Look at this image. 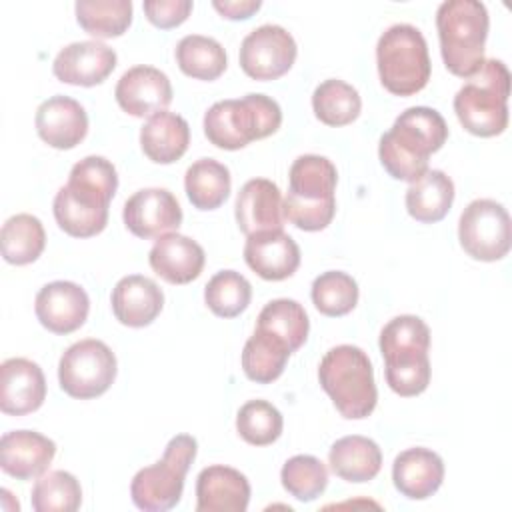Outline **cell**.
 I'll list each match as a JSON object with an SVG mask.
<instances>
[{
    "label": "cell",
    "mask_w": 512,
    "mask_h": 512,
    "mask_svg": "<svg viewBox=\"0 0 512 512\" xmlns=\"http://www.w3.org/2000/svg\"><path fill=\"white\" fill-rule=\"evenodd\" d=\"M118 188V174L104 156H86L70 170L66 186L54 196V218L74 238L100 234L108 224V206Z\"/></svg>",
    "instance_id": "obj_1"
},
{
    "label": "cell",
    "mask_w": 512,
    "mask_h": 512,
    "mask_svg": "<svg viewBox=\"0 0 512 512\" xmlns=\"http://www.w3.org/2000/svg\"><path fill=\"white\" fill-rule=\"evenodd\" d=\"M448 140V126L442 114L428 106L406 108L382 134L378 156L384 170L404 182H416L428 170L430 154Z\"/></svg>",
    "instance_id": "obj_2"
},
{
    "label": "cell",
    "mask_w": 512,
    "mask_h": 512,
    "mask_svg": "<svg viewBox=\"0 0 512 512\" xmlns=\"http://www.w3.org/2000/svg\"><path fill=\"white\" fill-rule=\"evenodd\" d=\"M380 352L386 364V382L398 396L422 394L430 384V328L412 314L392 318L380 332Z\"/></svg>",
    "instance_id": "obj_3"
},
{
    "label": "cell",
    "mask_w": 512,
    "mask_h": 512,
    "mask_svg": "<svg viewBox=\"0 0 512 512\" xmlns=\"http://www.w3.org/2000/svg\"><path fill=\"white\" fill-rule=\"evenodd\" d=\"M288 182L282 200L284 220L306 232L324 230L336 214L338 172L332 160L318 154L298 156L290 166Z\"/></svg>",
    "instance_id": "obj_4"
},
{
    "label": "cell",
    "mask_w": 512,
    "mask_h": 512,
    "mask_svg": "<svg viewBox=\"0 0 512 512\" xmlns=\"http://www.w3.org/2000/svg\"><path fill=\"white\" fill-rule=\"evenodd\" d=\"M318 380L340 416L348 420H362L376 408L378 390L372 362L358 346L340 344L330 348L320 360Z\"/></svg>",
    "instance_id": "obj_5"
},
{
    "label": "cell",
    "mask_w": 512,
    "mask_h": 512,
    "mask_svg": "<svg viewBox=\"0 0 512 512\" xmlns=\"http://www.w3.org/2000/svg\"><path fill=\"white\" fill-rule=\"evenodd\" d=\"M488 10L478 0H446L436 10L440 54L446 68L460 78L478 72L488 36Z\"/></svg>",
    "instance_id": "obj_6"
},
{
    "label": "cell",
    "mask_w": 512,
    "mask_h": 512,
    "mask_svg": "<svg viewBox=\"0 0 512 512\" xmlns=\"http://www.w3.org/2000/svg\"><path fill=\"white\" fill-rule=\"evenodd\" d=\"M510 72L502 60L488 58L476 74L466 78L454 96V112L474 136H498L508 126Z\"/></svg>",
    "instance_id": "obj_7"
},
{
    "label": "cell",
    "mask_w": 512,
    "mask_h": 512,
    "mask_svg": "<svg viewBox=\"0 0 512 512\" xmlns=\"http://www.w3.org/2000/svg\"><path fill=\"white\" fill-rule=\"evenodd\" d=\"M282 124L278 102L266 94H246L240 100H220L204 114L206 138L222 150H240L274 134Z\"/></svg>",
    "instance_id": "obj_8"
},
{
    "label": "cell",
    "mask_w": 512,
    "mask_h": 512,
    "mask_svg": "<svg viewBox=\"0 0 512 512\" xmlns=\"http://www.w3.org/2000/svg\"><path fill=\"white\" fill-rule=\"evenodd\" d=\"M376 64L382 86L396 96L420 92L432 72L428 44L412 24H394L376 44Z\"/></svg>",
    "instance_id": "obj_9"
},
{
    "label": "cell",
    "mask_w": 512,
    "mask_h": 512,
    "mask_svg": "<svg viewBox=\"0 0 512 512\" xmlns=\"http://www.w3.org/2000/svg\"><path fill=\"white\" fill-rule=\"evenodd\" d=\"M198 452V442L190 434H178L166 444L162 460L140 468L130 484L132 502L144 512H164L174 508L184 492V478Z\"/></svg>",
    "instance_id": "obj_10"
},
{
    "label": "cell",
    "mask_w": 512,
    "mask_h": 512,
    "mask_svg": "<svg viewBox=\"0 0 512 512\" xmlns=\"http://www.w3.org/2000/svg\"><path fill=\"white\" fill-rule=\"evenodd\" d=\"M116 378V356L96 338L74 342L58 362L60 388L78 400L102 396Z\"/></svg>",
    "instance_id": "obj_11"
},
{
    "label": "cell",
    "mask_w": 512,
    "mask_h": 512,
    "mask_svg": "<svg viewBox=\"0 0 512 512\" xmlns=\"http://www.w3.org/2000/svg\"><path fill=\"white\" fill-rule=\"evenodd\" d=\"M458 240L464 252L474 260H502L512 244L508 210L490 198L472 200L460 214Z\"/></svg>",
    "instance_id": "obj_12"
},
{
    "label": "cell",
    "mask_w": 512,
    "mask_h": 512,
    "mask_svg": "<svg viewBox=\"0 0 512 512\" xmlns=\"http://www.w3.org/2000/svg\"><path fill=\"white\" fill-rule=\"evenodd\" d=\"M296 54V42L286 28L262 24L246 34L238 58L246 76L266 82L284 76L292 68Z\"/></svg>",
    "instance_id": "obj_13"
},
{
    "label": "cell",
    "mask_w": 512,
    "mask_h": 512,
    "mask_svg": "<svg viewBox=\"0 0 512 512\" xmlns=\"http://www.w3.org/2000/svg\"><path fill=\"white\" fill-rule=\"evenodd\" d=\"M122 218L134 236L148 240L178 230L182 224V208L170 190L142 188L126 200Z\"/></svg>",
    "instance_id": "obj_14"
},
{
    "label": "cell",
    "mask_w": 512,
    "mask_h": 512,
    "mask_svg": "<svg viewBox=\"0 0 512 512\" xmlns=\"http://www.w3.org/2000/svg\"><path fill=\"white\" fill-rule=\"evenodd\" d=\"M34 312L46 330L54 334H70L86 322L90 298L76 282L56 280L38 290Z\"/></svg>",
    "instance_id": "obj_15"
},
{
    "label": "cell",
    "mask_w": 512,
    "mask_h": 512,
    "mask_svg": "<svg viewBox=\"0 0 512 512\" xmlns=\"http://www.w3.org/2000/svg\"><path fill=\"white\" fill-rule=\"evenodd\" d=\"M114 96L118 106L130 116H154L172 102V84L162 70L140 64L120 76Z\"/></svg>",
    "instance_id": "obj_16"
},
{
    "label": "cell",
    "mask_w": 512,
    "mask_h": 512,
    "mask_svg": "<svg viewBox=\"0 0 512 512\" xmlns=\"http://www.w3.org/2000/svg\"><path fill=\"white\" fill-rule=\"evenodd\" d=\"M116 52L98 40H82L64 46L52 64L54 76L64 84L96 86L116 68Z\"/></svg>",
    "instance_id": "obj_17"
},
{
    "label": "cell",
    "mask_w": 512,
    "mask_h": 512,
    "mask_svg": "<svg viewBox=\"0 0 512 512\" xmlns=\"http://www.w3.org/2000/svg\"><path fill=\"white\" fill-rule=\"evenodd\" d=\"M46 400L42 368L28 358H8L0 366V410L8 416H24Z\"/></svg>",
    "instance_id": "obj_18"
},
{
    "label": "cell",
    "mask_w": 512,
    "mask_h": 512,
    "mask_svg": "<svg viewBox=\"0 0 512 512\" xmlns=\"http://www.w3.org/2000/svg\"><path fill=\"white\" fill-rule=\"evenodd\" d=\"M54 454V440L34 430H12L0 438V468L16 480L40 478Z\"/></svg>",
    "instance_id": "obj_19"
},
{
    "label": "cell",
    "mask_w": 512,
    "mask_h": 512,
    "mask_svg": "<svg viewBox=\"0 0 512 512\" xmlns=\"http://www.w3.org/2000/svg\"><path fill=\"white\" fill-rule=\"evenodd\" d=\"M36 132L52 148L70 150L78 146L88 132V114L80 102L70 96H50L36 110Z\"/></svg>",
    "instance_id": "obj_20"
},
{
    "label": "cell",
    "mask_w": 512,
    "mask_h": 512,
    "mask_svg": "<svg viewBox=\"0 0 512 512\" xmlns=\"http://www.w3.org/2000/svg\"><path fill=\"white\" fill-rule=\"evenodd\" d=\"M246 264L264 280H286L300 266V248L282 230L250 234L244 244Z\"/></svg>",
    "instance_id": "obj_21"
},
{
    "label": "cell",
    "mask_w": 512,
    "mask_h": 512,
    "mask_svg": "<svg viewBox=\"0 0 512 512\" xmlns=\"http://www.w3.org/2000/svg\"><path fill=\"white\" fill-rule=\"evenodd\" d=\"M250 502V482L236 468L214 464L196 478L198 512H244Z\"/></svg>",
    "instance_id": "obj_22"
},
{
    "label": "cell",
    "mask_w": 512,
    "mask_h": 512,
    "mask_svg": "<svg viewBox=\"0 0 512 512\" xmlns=\"http://www.w3.org/2000/svg\"><path fill=\"white\" fill-rule=\"evenodd\" d=\"M238 228L250 236L266 230H282V194L280 188L268 178L248 180L236 198Z\"/></svg>",
    "instance_id": "obj_23"
},
{
    "label": "cell",
    "mask_w": 512,
    "mask_h": 512,
    "mask_svg": "<svg viewBox=\"0 0 512 512\" xmlns=\"http://www.w3.org/2000/svg\"><path fill=\"white\" fill-rule=\"evenodd\" d=\"M112 312L116 320L130 328H142L156 320L164 306L160 286L142 274H130L116 282L112 296Z\"/></svg>",
    "instance_id": "obj_24"
},
{
    "label": "cell",
    "mask_w": 512,
    "mask_h": 512,
    "mask_svg": "<svg viewBox=\"0 0 512 512\" xmlns=\"http://www.w3.org/2000/svg\"><path fill=\"white\" fill-rule=\"evenodd\" d=\"M204 260L202 246L178 232L160 236L148 254L150 268L170 284H188L196 280L204 268Z\"/></svg>",
    "instance_id": "obj_25"
},
{
    "label": "cell",
    "mask_w": 512,
    "mask_h": 512,
    "mask_svg": "<svg viewBox=\"0 0 512 512\" xmlns=\"http://www.w3.org/2000/svg\"><path fill=\"white\" fill-rule=\"evenodd\" d=\"M444 480V462L430 448H408L394 458L392 482L410 500L430 498Z\"/></svg>",
    "instance_id": "obj_26"
},
{
    "label": "cell",
    "mask_w": 512,
    "mask_h": 512,
    "mask_svg": "<svg viewBox=\"0 0 512 512\" xmlns=\"http://www.w3.org/2000/svg\"><path fill=\"white\" fill-rule=\"evenodd\" d=\"M190 144L188 122L174 112H158L140 128V146L148 160L156 164H172L184 156Z\"/></svg>",
    "instance_id": "obj_27"
},
{
    "label": "cell",
    "mask_w": 512,
    "mask_h": 512,
    "mask_svg": "<svg viewBox=\"0 0 512 512\" xmlns=\"http://www.w3.org/2000/svg\"><path fill=\"white\" fill-rule=\"evenodd\" d=\"M328 464L346 482L374 480L382 468L380 446L366 436H344L330 446Z\"/></svg>",
    "instance_id": "obj_28"
},
{
    "label": "cell",
    "mask_w": 512,
    "mask_h": 512,
    "mask_svg": "<svg viewBox=\"0 0 512 512\" xmlns=\"http://www.w3.org/2000/svg\"><path fill=\"white\" fill-rule=\"evenodd\" d=\"M452 202L454 182L442 170H426L406 190V210L422 224L440 222L450 212Z\"/></svg>",
    "instance_id": "obj_29"
},
{
    "label": "cell",
    "mask_w": 512,
    "mask_h": 512,
    "mask_svg": "<svg viewBox=\"0 0 512 512\" xmlns=\"http://www.w3.org/2000/svg\"><path fill=\"white\" fill-rule=\"evenodd\" d=\"M290 354L292 350L282 338L268 330L256 328L244 344L242 370L250 380L258 384H270L280 378Z\"/></svg>",
    "instance_id": "obj_30"
},
{
    "label": "cell",
    "mask_w": 512,
    "mask_h": 512,
    "mask_svg": "<svg viewBox=\"0 0 512 512\" xmlns=\"http://www.w3.org/2000/svg\"><path fill=\"white\" fill-rule=\"evenodd\" d=\"M184 188L194 208L216 210L230 196V170L214 158H200L188 166L184 176Z\"/></svg>",
    "instance_id": "obj_31"
},
{
    "label": "cell",
    "mask_w": 512,
    "mask_h": 512,
    "mask_svg": "<svg viewBox=\"0 0 512 512\" xmlns=\"http://www.w3.org/2000/svg\"><path fill=\"white\" fill-rule=\"evenodd\" d=\"M0 242L4 260L8 264L24 266L34 262L42 254L46 246V232L36 216L16 214L4 222Z\"/></svg>",
    "instance_id": "obj_32"
},
{
    "label": "cell",
    "mask_w": 512,
    "mask_h": 512,
    "mask_svg": "<svg viewBox=\"0 0 512 512\" xmlns=\"http://www.w3.org/2000/svg\"><path fill=\"white\" fill-rule=\"evenodd\" d=\"M178 68L196 80H216L226 70V52L210 36L188 34L176 44Z\"/></svg>",
    "instance_id": "obj_33"
},
{
    "label": "cell",
    "mask_w": 512,
    "mask_h": 512,
    "mask_svg": "<svg viewBox=\"0 0 512 512\" xmlns=\"http://www.w3.org/2000/svg\"><path fill=\"white\" fill-rule=\"evenodd\" d=\"M312 110L326 126H346L358 118L362 100L352 84L328 78L316 86L312 94Z\"/></svg>",
    "instance_id": "obj_34"
},
{
    "label": "cell",
    "mask_w": 512,
    "mask_h": 512,
    "mask_svg": "<svg viewBox=\"0 0 512 512\" xmlns=\"http://www.w3.org/2000/svg\"><path fill=\"white\" fill-rule=\"evenodd\" d=\"M74 10L80 28L96 38L122 36L132 24L130 0H78Z\"/></svg>",
    "instance_id": "obj_35"
},
{
    "label": "cell",
    "mask_w": 512,
    "mask_h": 512,
    "mask_svg": "<svg viewBox=\"0 0 512 512\" xmlns=\"http://www.w3.org/2000/svg\"><path fill=\"white\" fill-rule=\"evenodd\" d=\"M256 328L268 330L282 338L292 352H296L308 338L310 322L304 306L290 298H278L268 302L260 314Z\"/></svg>",
    "instance_id": "obj_36"
},
{
    "label": "cell",
    "mask_w": 512,
    "mask_h": 512,
    "mask_svg": "<svg viewBox=\"0 0 512 512\" xmlns=\"http://www.w3.org/2000/svg\"><path fill=\"white\" fill-rule=\"evenodd\" d=\"M30 502L36 512H74L82 504V488L66 470L44 472L32 488Z\"/></svg>",
    "instance_id": "obj_37"
},
{
    "label": "cell",
    "mask_w": 512,
    "mask_h": 512,
    "mask_svg": "<svg viewBox=\"0 0 512 512\" xmlns=\"http://www.w3.org/2000/svg\"><path fill=\"white\" fill-rule=\"evenodd\" d=\"M250 298L252 286L236 270L216 272L204 288L206 306L220 318H236L248 308Z\"/></svg>",
    "instance_id": "obj_38"
},
{
    "label": "cell",
    "mask_w": 512,
    "mask_h": 512,
    "mask_svg": "<svg viewBox=\"0 0 512 512\" xmlns=\"http://www.w3.org/2000/svg\"><path fill=\"white\" fill-rule=\"evenodd\" d=\"M312 302L324 316H344L358 304V284L346 272H322L312 282Z\"/></svg>",
    "instance_id": "obj_39"
},
{
    "label": "cell",
    "mask_w": 512,
    "mask_h": 512,
    "mask_svg": "<svg viewBox=\"0 0 512 512\" xmlns=\"http://www.w3.org/2000/svg\"><path fill=\"white\" fill-rule=\"evenodd\" d=\"M284 490L300 502L316 500L328 486V470L316 456L298 454L286 460L280 470Z\"/></svg>",
    "instance_id": "obj_40"
},
{
    "label": "cell",
    "mask_w": 512,
    "mask_h": 512,
    "mask_svg": "<svg viewBox=\"0 0 512 512\" xmlns=\"http://www.w3.org/2000/svg\"><path fill=\"white\" fill-rule=\"evenodd\" d=\"M282 414L266 400H250L236 414V430L252 446H268L282 434Z\"/></svg>",
    "instance_id": "obj_41"
},
{
    "label": "cell",
    "mask_w": 512,
    "mask_h": 512,
    "mask_svg": "<svg viewBox=\"0 0 512 512\" xmlns=\"http://www.w3.org/2000/svg\"><path fill=\"white\" fill-rule=\"evenodd\" d=\"M192 6V0H146L142 4L146 18L162 30L180 26L190 16Z\"/></svg>",
    "instance_id": "obj_42"
},
{
    "label": "cell",
    "mask_w": 512,
    "mask_h": 512,
    "mask_svg": "<svg viewBox=\"0 0 512 512\" xmlns=\"http://www.w3.org/2000/svg\"><path fill=\"white\" fill-rule=\"evenodd\" d=\"M212 6L228 20H248L262 6L260 0H214Z\"/></svg>",
    "instance_id": "obj_43"
}]
</instances>
